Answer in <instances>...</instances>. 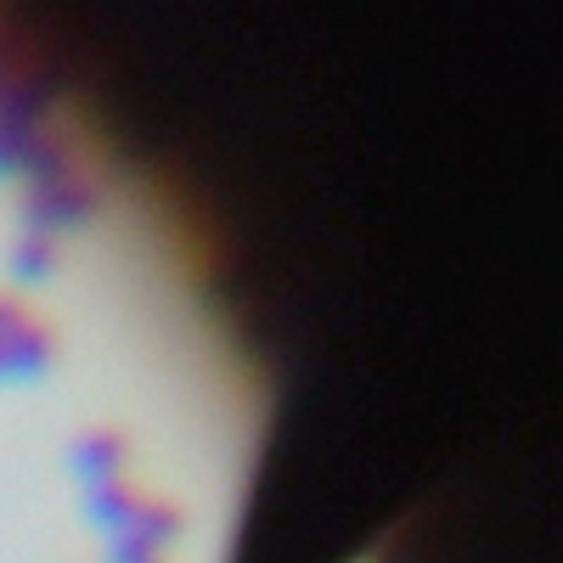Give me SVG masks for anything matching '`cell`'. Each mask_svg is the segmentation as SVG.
I'll return each instance as SVG.
<instances>
[{
    "label": "cell",
    "mask_w": 563,
    "mask_h": 563,
    "mask_svg": "<svg viewBox=\"0 0 563 563\" xmlns=\"http://www.w3.org/2000/svg\"><path fill=\"white\" fill-rule=\"evenodd\" d=\"M57 361V344L45 333V321L23 310L18 299H0V389L12 384H40Z\"/></svg>",
    "instance_id": "cell-2"
},
{
    "label": "cell",
    "mask_w": 563,
    "mask_h": 563,
    "mask_svg": "<svg viewBox=\"0 0 563 563\" xmlns=\"http://www.w3.org/2000/svg\"><path fill=\"white\" fill-rule=\"evenodd\" d=\"M68 474H74L79 496L102 490V485H119V479H130V451H124V440L113 429H85L68 445Z\"/></svg>",
    "instance_id": "cell-3"
},
{
    "label": "cell",
    "mask_w": 563,
    "mask_h": 563,
    "mask_svg": "<svg viewBox=\"0 0 563 563\" xmlns=\"http://www.w3.org/2000/svg\"><path fill=\"white\" fill-rule=\"evenodd\" d=\"M79 164H85V153L68 135V124L57 119L45 85L29 74V63H18L0 45V180L12 192H23V186L68 175Z\"/></svg>",
    "instance_id": "cell-1"
}]
</instances>
